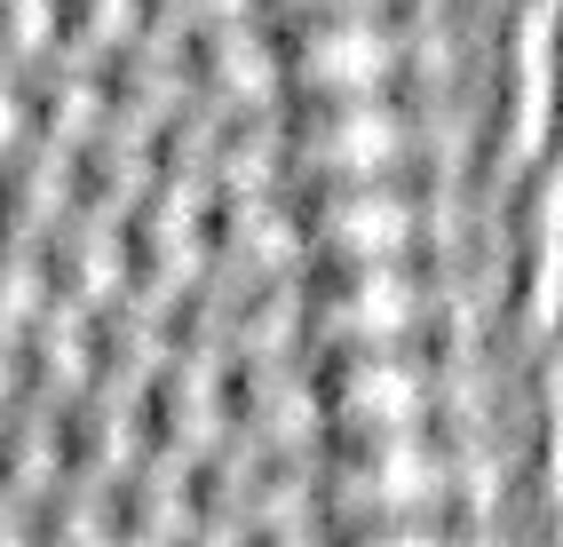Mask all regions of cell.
Listing matches in <instances>:
<instances>
[{"label":"cell","mask_w":563,"mask_h":547,"mask_svg":"<svg viewBox=\"0 0 563 547\" xmlns=\"http://www.w3.org/2000/svg\"><path fill=\"white\" fill-rule=\"evenodd\" d=\"M302 263H389L429 254L437 231V175H342V182H286Z\"/></svg>","instance_id":"3957f363"},{"label":"cell","mask_w":563,"mask_h":547,"mask_svg":"<svg viewBox=\"0 0 563 547\" xmlns=\"http://www.w3.org/2000/svg\"><path fill=\"white\" fill-rule=\"evenodd\" d=\"M32 143H41V112H32V71L0 64V167L24 159Z\"/></svg>","instance_id":"5b68a950"},{"label":"cell","mask_w":563,"mask_h":547,"mask_svg":"<svg viewBox=\"0 0 563 547\" xmlns=\"http://www.w3.org/2000/svg\"><path fill=\"white\" fill-rule=\"evenodd\" d=\"M278 24V88L286 103H333V96H389L421 71V0L382 9H318V16H271Z\"/></svg>","instance_id":"6da1fadb"},{"label":"cell","mask_w":563,"mask_h":547,"mask_svg":"<svg viewBox=\"0 0 563 547\" xmlns=\"http://www.w3.org/2000/svg\"><path fill=\"white\" fill-rule=\"evenodd\" d=\"M294 317L310 349H373V342H437L444 294L429 254H389V263H302L294 270Z\"/></svg>","instance_id":"7a4b0ae2"},{"label":"cell","mask_w":563,"mask_h":547,"mask_svg":"<svg viewBox=\"0 0 563 547\" xmlns=\"http://www.w3.org/2000/svg\"><path fill=\"white\" fill-rule=\"evenodd\" d=\"M318 436H373V428H437V342H373V349H310Z\"/></svg>","instance_id":"277c9868"},{"label":"cell","mask_w":563,"mask_h":547,"mask_svg":"<svg viewBox=\"0 0 563 547\" xmlns=\"http://www.w3.org/2000/svg\"><path fill=\"white\" fill-rule=\"evenodd\" d=\"M318 9H382V0H262V16H318Z\"/></svg>","instance_id":"8992f818"}]
</instances>
